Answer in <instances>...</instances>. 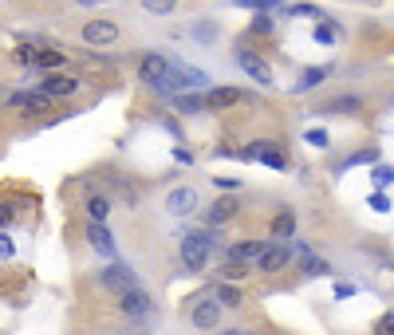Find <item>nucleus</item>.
I'll return each mask as SVG.
<instances>
[{"label": "nucleus", "mask_w": 394, "mask_h": 335, "mask_svg": "<svg viewBox=\"0 0 394 335\" xmlns=\"http://www.w3.org/2000/svg\"><path fill=\"white\" fill-rule=\"evenodd\" d=\"M217 233H189L186 240H182V264H186V272H205V264H209V256L217 253Z\"/></svg>", "instance_id": "nucleus-1"}, {"label": "nucleus", "mask_w": 394, "mask_h": 335, "mask_svg": "<svg viewBox=\"0 0 394 335\" xmlns=\"http://www.w3.org/2000/svg\"><path fill=\"white\" fill-rule=\"evenodd\" d=\"M138 75H142V83H146L150 91H158V95H173V91H177V87H173V75H170V60L158 55V51L142 55Z\"/></svg>", "instance_id": "nucleus-2"}, {"label": "nucleus", "mask_w": 394, "mask_h": 335, "mask_svg": "<svg viewBox=\"0 0 394 335\" xmlns=\"http://www.w3.org/2000/svg\"><path fill=\"white\" fill-rule=\"evenodd\" d=\"M241 158L264 162V166H272V170H288V154H284V146H280V142H272V138L249 142V150H241Z\"/></svg>", "instance_id": "nucleus-3"}, {"label": "nucleus", "mask_w": 394, "mask_h": 335, "mask_svg": "<svg viewBox=\"0 0 394 335\" xmlns=\"http://www.w3.org/2000/svg\"><path fill=\"white\" fill-rule=\"evenodd\" d=\"M99 288H107V292H126V288H138V276L130 264L123 260H110L107 269L99 272Z\"/></svg>", "instance_id": "nucleus-4"}, {"label": "nucleus", "mask_w": 394, "mask_h": 335, "mask_svg": "<svg viewBox=\"0 0 394 335\" xmlns=\"http://www.w3.org/2000/svg\"><path fill=\"white\" fill-rule=\"evenodd\" d=\"M119 312L130 319H146L154 312V300H150V292H142V288H126V292H119Z\"/></svg>", "instance_id": "nucleus-5"}, {"label": "nucleus", "mask_w": 394, "mask_h": 335, "mask_svg": "<svg viewBox=\"0 0 394 335\" xmlns=\"http://www.w3.org/2000/svg\"><path fill=\"white\" fill-rule=\"evenodd\" d=\"M189 323L193 327H201V332H213L221 323V303L213 300V296H201V300L189 303Z\"/></svg>", "instance_id": "nucleus-6"}, {"label": "nucleus", "mask_w": 394, "mask_h": 335, "mask_svg": "<svg viewBox=\"0 0 394 335\" xmlns=\"http://www.w3.org/2000/svg\"><path fill=\"white\" fill-rule=\"evenodd\" d=\"M236 64H241V71L249 75L252 83H260V87H272V67L256 55V51H249V48H241L236 51Z\"/></svg>", "instance_id": "nucleus-7"}, {"label": "nucleus", "mask_w": 394, "mask_h": 335, "mask_svg": "<svg viewBox=\"0 0 394 335\" xmlns=\"http://www.w3.org/2000/svg\"><path fill=\"white\" fill-rule=\"evenodd\" d=\"M288 260H292V249L288 245H264L260 249V256H256V272H264V276H272V272H280V269H288Z\"/></svg>", "instance_id": "nucleus-8"}, {"label": "nucleus", "mask_w": 394, "mask_h": 335, "mask_svg": "<svg viewBox=\"0 0 394 335\" xmlns=\"http://www.w3.org/2000/svg\"><path fill=\"white\" fill-rule=\"evenodd\" d=\"M197 206H201V193L193 190V186H177V190H170V197H166V209H170L173 217H189Z\"/></svg>", "instance_id": "nucleus-9"}, {"label": "nucleus", "mask_w": 394, "mask_h": 335, "mask_svg": "<svg viewBox=\"0 0 394 335\" xmlns=\"http://www.w3.org/2000/svg\"><path fill=\"white\" fill-rule=\"evenodd\" d=\"M114 40H119V24L114 20H87L83 24V44L99 48V44H114Z\"/></svg>", "instance_id": "nucleus-10"}, {"label": "nucleus", "mask_w": 394, "mask_h": 335, "mask_svg": "<svg viewBox=\"0 0 394 335\" xmlns=\"http://www.w3.org/2000/svg\"><path fill=\"white\" fill-rule=\"evenodd\" d=\"M79 91V79L75 75H60V71H51V75H44V83H40V95L44 99H67Z\"/></svg>", "instance_id": "nucleus-11"}, {"label": "nucleus", "mask_w": 394, "mask_h": 335, "mask_svg": "<svg viewBox=\"0 0 394 335\" xmlns=\"http://www.w3.org/2000/svg\"><path fill=\"white\" fill-rule=\"evenodd\" d=\"M87 245H91L99 256H107V260H119V245H114V237H110L107 225H87Z\"/></svg>", "instance_id": "nucleus-12"}, {"label": "nucleus", "mask_w": 394, "mask_h": 335, "mask_svg": "<svg viewBox=\"0 0 394 335\" xmlns=\"http://www.w3.org/2000/svg\"><path fill=\"white\" fill-rule=\"evenodd\" d=\"M245 91H236V87H213L209 95H205V111H225V107H236V103H245Z\"/></svg>", "instance_id": "nucleus-13"}, {"label": "nucleus", "mask_w": 394, "mask_h": 335, "mask_svg": "<svg viewBox=\"0 0 394 335\" xmlns=\"http://www.w3.org/2000/svg\"><path fill=\"white\" fill-rule=\"evenodd\" d=\"M236 209H241V201H236V197H217V201L209 206V213H205V217H209V225H229L236 217Z\"/></svg>", "instance_id": "nucleus-14"}, {"label": "nucleus", "mask_w": 394, "mask_h": 335, "mask_svg": "<svg viewBox=\"0 0 394 335\" xmlns=\"http://www.w3.org/2000/svg\"><path fill=\"white\" fill-rule=\"evenodd\" d=\"M268 233H272V240H292L296 237V213H292V209H280V213H276V217H272V229H268Z\"/></svg>", "instance_id": "nucleus-15"}, {"label": "nucleus", "mask_w": 394, "mask_h": 335, "mask_svg": "<svg viewBox=\"0 0 394 335\" xmlns=\"http://www.w3.org/2000/svg\"><path fill=\"white\" fill-rule=\"evenodd\" d=\"M51 99H44L40 91H16L12 99H8V107H16V111H28V114H36V111H44Z\"/></svg>", "instance_id": "nucleus-16"}, {"label": "nucleus", "mask_w": 394, "mask_h": 335, "mask_svg": "<svg viewBox=\"0 0 394 335\" xmlns=\"http://www.w3.org/2000/svg\"><path fill=\"white\" fill-rule=\"evenodd\" d=\"M260 249H264V240H241V245L229 249V260H236V264H252V260L260 256Z\"/></svg>", "instance_id": "nucleus-17"}, {"label": "nucleus", "mask_w": 394, "mask_h": 335, "mask_svg": "<svg viewBox=\"0 0 394 335\" xmlns=\"http://www.w3.org/2000/svg\"><path fill=\"white\" fill-rule=\"evenodd\" d=\"M355 111H362L359 95H339V99H331V103H323V114H355Z\"/></svg>", "instance_id": "nucleus-18"}, {"label": "nucleus", "mask_w": 394, "mask_h": 335, "mask_svg": "<svg viewBox=\"0 0 394 335\" xmlns=\"http://www.w3.org/2000/svg\"><path fill=\"white\" fill-rule=\"evenodd\" d=\"M63 60H67L63 51L44 48V51H36V55H32V67H40V71H60V67H63Z\"/></svg>", "instance_id": "nucleus-19"}, {"label": "nucleus", "mask_w": 394, "mask_h": 335, "mask_svg": "<svg viewBox=\"0 0 394 335\" xmlns=\"http://www.w3.org/2000/svg\"><path fill=\"white\" fill-rule=\"evenodd\" d=\"M83 209H87V217H91L95 225H107V217H110V201L103 197V193H91Z\"/></svg>", "instance_id": "nucleus-20"}, {"label": "nucleus", "mask_w": 394, "mask_h": 335, "mask_svg": "<svg viewBox=\"0 0 394 335\" xmlns=\"http://www.w3.org/2000/svg\"><path fill=\"white\" fill-rule=\"evenodd\" d=\"M173 103H177V111H186V114H201L205 111V95H170Z\"/></svg>", "instance_id": "nucleus-21"}, {"label": "nucleus", "mask_w": 394, "mask_h": 335, "mask_svg": "<svg viewBox=\"0 0 394 335\" xmlns=\"http://www.w3.org/2000/svg\"><path fill=\"white\" fill-rule=\"evenodd\" d=\"M328 79V67H308L304 75H299V83H296V91H312V87H319V83Z\"/></svg>", "instance_id": "nucleus-22"}, {"label": "nucleus", "mask_w": 394, "mask_h": 335, "mask_svg": "<svg viewBox=\"0 0 394 335\" xmlns=\"http://www.w3.org/2000/svg\"><path fill=\"white\" fill-rule=\"evenodd\" d=\"M213 300H217L221 308H241V292H236L233 284H217V292H213Z\"/></svg>", "instance_id": "nucleus-23"}, {"label": "nucleus", "mask_w": 394, "mask_h": 335, "mask_svg": "<svg viewBox=\"0 0 394 335\" xmlns=\"http://www.w3.org/2000/svg\"><path fill=\"white\" fill-rule=\"evenodd\" d=\"M249 272H252L249 264H236V260H229V264L221 269V284H233V280H245Z\"/></svg>", "instance_id": "nucleus-24"}, {"label": "nucleus", "mask_w": 394, "mask_h": 335, "mask_svg": "<svg viewBox=\"0 0 394 335\" xmlns=\"http://www.w3.org/2000/svg\"><path fill=\"white\" fill-rule=\"evenodd\" d=\"M142 8H146L150 16H170L173 8H177V0H142Z\"/></svg>", "instance_id": "nucleus-25"}, {"label": "nucleus", "mask_w": 394, "mask_h": 335, "mask_svg": "<svg viewBox=\"0 0 394 335\" xmlns=\"http://www.w3.org/2000/svg\"><path fill=\"white\" fill-rule=\"evenodd\" d=\"M193 40H201V44H213V40H217V24H213V20H201V24H193Z\"/></svg>", "instance_id": "nucleus-26"}, {"label": "nucleus", "mask_w": 394, "mask_h": 335, "mask_svg": "<svg viewBox=\"0 0 394 335\" xmlns=\"http://www.w3.org/2000/svg\"><path fill=\"white\" fill-rule=\"evenodd\" d=\"M328 272V260H319V256H304V276H323Z\"/></svg>", "instance_id": "nucleus-27"}, {"label": "nucleus", "mask_w": 394, "mask_h": 335, "mask_svg": "<svg viewBox=\"0 0 394 335\" xmlns=\"http://www.w3.org/2000/svg\"><path fill=\"white\" fill-rule=\"evenodd\" d=\"M335 36H339V28H335V24H315V40H323V44H331Z\"/></svg>", "instance_id": "nucleus-28"}, {"label": "nucleus", "mask_w": 394, "mask_h": 335, "mask_svg": "<svg viewBox=\"0 0 394 335\" xmlns=\"http://www.w3.org/2000/svg\"><path fill=\"white\" fill-rule=\"evenodd\" d=\"M241 8H284V0H236Z\"/></svg>", "instance_id": "nucleus-29"}, {"label": "nucleus", "mask_w": 394, "mask_h": 335, "mask_svg": "<svg viewBox=\"0 0 394 335\" xmlns=\"http://www.w3.org/2000/svg\"><path fill=\"white\" fill-rule=\"evenodd\" d=\"M378 158V150H359V154H351V158L343 162V170L347 166H359V162H375Z\"/></svg>", "instance_id": "nucleus-30"}, {"label": "nucleus", "mask_w": 394, "mask_h": 335, "mask_svg": "<svg viewBox=\"0 0 394 335\" xmlns=\"http://www.w3.org/2000/svg\"><path fill=\"white\" fill-rule=\"evenodd\" d=\"M252 32H256V36H272V16H256V20H252Z\"/></svg>", "instance_id": "nucleus-31"}, {"label": "nucleus", "mask_w": 394, "mask_h": 335, "mask_svg": "<svg viewBox=\"0 0 394 335\" xmlns=\"http://www.w3.org/2000/svg\"><path fill=\"white\" fill-rule=\"evenodd\" d=\"M16 253V245H12V237L8 233H0V260H8V256Z\"/></svg>", "instance_id": "nucleus-32"}, {"label": "nucleus", "mask_w": 394, "mask_h": 335, "mask_svg": "<svg viewBox=\"0 0 394 335\" xmlns=\"http://www.w3.org/2000/svg\"><path fill=\"white\" fill-rule=\"evenodd\" d=\"M375 186H382V190L391 186V166H378L375 170Z\"/></svg>", "instance_id": "nucleus-33"}, {"label": "nucleus", "mask_w": 394, "mask_h": 335, "mask_svg": "<svg viewBox=\"0 0 394 335\" xmlns=\"http://www.w3.org/2000/svg\"><path fill=\"white\" fill-rule=\"evenodd\" d=\"M308 142L323 150V146H328V134H323V130H308Z\"/></svg>", "instance_id": "nucleus-34"}, {"label": "nucleus", "mask_w": 394, "mask_h": 335, "mask_svg": "<svg viewBox=\"0 0 394 335\" xmlns=\"http://www.w3.org/2000/svg\"><path fill=\"white\" fill-rule=\"evenodd\" d=\"M391 332H394V316L386 312V316L378 319V335H391Z\"/></svg>", "instance_id": "nucleus-35"}, {"label": "nucleus", "mask_w": 394, "mask_h": 335, "mask_svg": "<svg viewBox=\"0 0 394 335\" xmlns=\"http://www.w3.org/2000/svg\"><path fill=\"white\" fill-rule=\"evenodd\" d=\"M32 55H36V51H32L28 44H24V48H16V60H20L24 67H32Z\"/></svg>", "instance_id": "nucleus-36"}, {"label": "nucleus", "mask_w": 394, "mask_h": 335, "mask_svg": "<svg viewBox=\"0 0 394 335\" xmlns=\"http://www.w3.org/2000/svg\"><path fill=\"white\" fill-rule=\"evenodd\" d=\"M217 182V190H236L241 186V177H213Z\"/></svg>", "instance_id": "nucleus-37"}, {"label": "nucleus", "mask_w": 394, "mask_h": 335, "mask_svg": "<svg viewBox=\"0 0 394 335\" xmlns=\"http://www.w3.org/2000/svg\"><path fill=\"white\" fill-rule=\"evenodd\" d=\"M371 209H382V213H386V209H391V201H386V193H375V197H371Z\"/></svg>", "instance_id": "nucleus-38"}, {"label": "nucleus", "mask_w": 394, "mask_h": 335, "mask_svg": "<svg viewBox=\"0 0 394 335\" xmlns=\"http://www.w3.org/2000/svg\"><path fill=\"white\" fill-rule=\"evenodd\" d=\"M8 221H12V209H8V206H0V229H4Z\"/></svg>", "instance_id": "nucleus-39"}, {"label": "nucleus", "mask_w": 394, "mask_h": 335, "mask_svg": "<svg viewBox=\"0 0 394 335\" xmlns=\"http://www.w3.org/2000/svg\"><path fill=\"white\" fill-rule=\"evenodd\" d=\"M221 335H249V332H221Z\"/></svg>", "instance_id": "nucleus-40"}]
</instances>
